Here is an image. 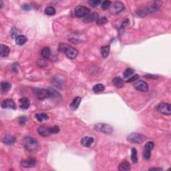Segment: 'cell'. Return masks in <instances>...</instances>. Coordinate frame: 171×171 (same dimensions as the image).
Returning <instances> with one entry per match:
<instances>
[{
	"mask_svg": "<svg viewBox=\"0 0 171 171\" xmlns=\"http://www.w3.org/2000/svg\"><path fill=\"white\" fill-rule=\"evenodd\" d=\"M157 110L164 115L170 116L171 114V105L168 103H160L157 106Z\"/></svg>",
	"mask_w": 171,
	"mask_h": 171,
	"instance_id": "8992f818",
	"label": "cell"
},
{
	"mask_svg": "<svg viewBox=\"0 0 171 171\" xmlns=\"http://www.w3.org/2000/svg\"><path fill=\"white\" fill-rule=\"evenodd\" d=\"M38 131L39 135L42 137H47L52 134V127H49V126L46 125L40 126L38 128Z\"/></svg>",
	"mask_w": 171,
	"mask_h": 171,
	"instance_id": "9c48e42d",
	"label": "cell"
},
{
	"mask_svg": "<svg viewBox=\"0 0 171 171\" xmlns=\"http://www.w3.org/2000/svg\"><path fill=\"white\" fill-rule=\"evenodd\" d=\"M110 46H102L101 48V54H102V57L104 58H106L110 54Z\"/></svg>",
	"mask_w": 171,
	"mask_h": 171,
	"instance_id": "484cf974",
	"label": "cell"
},
{
	"mask_svg": "<svg viewBox=\"0 0 171 171\" xmlns=\"http://www.w3.org/2000/svg\"><path fill=\"white\" fill-rule=\"evenodd\" d=\"M118 170H131V164L128 162L124 161L120 163L118 166Z\"/></svg>",
	"mask_w": 171,
	"mask_h": 171,
	"instance_id": "d4e9b609",
	"label": "cell"
},
{
	"mask_svg": "<svg viewBox=\"0 0 171 171\" xmlns=\"http://www.w3.org/2000/svg\"><path fill=\"white\" fill-rule=\"evenodd\" d=\"M24 146L26 150L28 152H34L39 148L38 142L36 139L31 137H26L24 139Z\"/></svg>",
	"mask_w": 171,
	"mask_h": 171,
	"instance_id": "7a4b0ae2",
	"label": "cell"
},
{
	"mask_svg": "<svg viewBox=\"0 0 171 171\" xmlns=\"http://www.w3.org/2000/svg\"><path fill=\"white\" fill-rule=\"evenodd\" d=\"M81 100H82V98L80 97H76V98L74 99L72 102L71 103L70 106L71 109L72 110H76V109H78L80 104Z\"/></svg>",
	"mask_w": 171,
	"mask_h": 171,
	"instance_id": "d6986e66",
	"label": "cell"
},
{
	"mask_svg": "<svg viewBox=\"0 0 171 171\" xmlns=\"http://www.w3.org/2000/svg\"><path fill=\"white\" fill-rule=\"evenodd\" d=\"M27 121V118L25 116H21V117H19V123L21 124V125H24V124L26 123Z\"/></svg>",
	"mask_w": 171,
	"mask_h": 171,
	"instance_id": "8d00e7d4",
	"label": "cell"
},
{
	"mask_svg": "<svg viewBox=\"0 0 171 171\" xmlns=\"http://www.w3.org/2000/svg\"><path fill=\"white\" fill-rule=\"evenodd\" d=\"M60 131V127L58 126H54L53 127H52V134H58L59 133Z\"/></svg>",
	"mask_w": 171,
	"mask_h": 171,
	"instance_id": "d590c367",
	"label": "cell"
},
{
	"mask_svg": "<svg viewBox=\"0 0 171 171\" xmlns=\"http://www.w3.org/2000/svg\"><path fill=\"white\" fill-rule=\"evenodd\" d=\"M112 82H113L114 85H115L116 88H121L124 87V82L123 80H122V78H121L120 77L114 78L113 79V80H112Z\"/></svg>",
	"mask_w": 171,
	"mask_h": 171,
	"instance_id": "ffe728a7",
	"label": "cell"
},
{
	"mask_svg": "<svg viewBox=\"0 0 171 171\" xmlns=\"http://www.w3.org/2000/svg\"><path fill=\"white\" fill-rule=\"evenodd\" d=\"M41 56L44 58L48 59V58H50V56H51V50L48 47L44 48L42 50V51H41Z\"/></svg>",
	"mask_w": 171,
	"mask_h": 171,
	"instance_id": "cb8c5ba5",
	"label": "cell"
},
{
	"mask_svg": "<svg viewBox=\"0 0 171 171\" xmlns=\"http://www.w3.org/2000/svg\"><path fill=\"white\" fill-rule=\"evenodd\" d=\"M58 50L62 52H64L66 55L67 57L71 60L75 59L77 57L78 54V52L76 49H75L72 46L66 44H63V43H60V44Z\"/></svg>",
	"mask_w": 171,
	"mask_h": 171,
	"instance_id": "6da1fadb",
	"label": "cell"
},
{
	"mask_svg": "<svg viewBox=\"0 0 171 171\" xmlns=\"http://www.w3.org/2000/svg\"><path fill=\"white\" fill-rule=\"evenodd\" d=\"M90 9L87 7L82 6V5H79L76 7L74 10L75 15L78 17H83L88 15L90 13Z\"/></svg>",
	"mask_w": 171,
	"mask_h": 171,
	"instance_id": "52a82bcc",
	"label": "cell"
},
{
	"mask_svg": "<svg viewBox=\"0 0 171 171\" xmlns=\"http://www.w3.org/2000/svg\"><path fill=\"white\" fill-rule=\"evenodd\" d=\"M146 139V137L144 135L140 133H131L128 135L127 140L128 142L133 144H142Z\"/></svg>",
	"mask_w": 171,
	"mask_h": 171,
	"instance_id": "3957f363",
	"label": "cell"
},
{
	"mask_svg": "<svg viewBox=\"0 0 171 171\" xmlns=\"http://www.w3.org/2000/svg\"><path fill=\"white\" fill-rule=\"evenodd\" d=\"M34 93L35 96L39 100H45L46 98H50V94L48 90L42 88H34Z\"/></svg>",
	"mask_w": 171,
	"mask_h": 171,
	"instance_id": "5b68a950",
	"label": "cell"
},
{
	"mask_svg": "<svg viewBox=\"0 0 171 171\" xmlns=\"http://www.w3.org/2000/svg\"><path fill=\"white\" fill-rule=\"evenodd\" d=\"M19 106L21 109L27 110L30 106V101L28 98H22L19 100Z\"/></svg>",
	"mask_w": 171,
	"mask_h": 171,
	"instance_id": "e0dca14e",
	"label": "cell"
},
{
	"mask_svg": "<svg viewBox=\"0 0 171 171\" xmlns=\"http://www.w3.org/2000/svg\"><path fill=\"white\" fill-rule=\"evenodd\" d=\"M49 91L50 94V98L52 99H54V100H59L61 98V95L60 94L59 92H58L57 91L54 90L52 88H49L48 89Z\"/></svg>",
	"mask_w": 171,
	"mask_h": 171,
	"instance_id": "7402d4cb",
	"label": "cell"
},
{
	"mask_svg": "<svg viewBox=\"0 0 171 171\" xmlns=\"http://www.w3.org/2000/svg\"><path fill=\"white\" fill-rule=\"evenodd\" d=\"M95 131L102 133L104 134L110 135L113 132V128L109 124H106L104 123H98L94 126Z\"/></svg>",
	"mask_w": 171,
	"mask_h": 171,
	"instance_id": "277c9868",
	"label": "cell"
},
{
	"mask_svg": "<svg viewBox=\"0 0 171 171\" xmlns=\"http://www.w3.org/2000/svg\"><path fill=\"white\" fill-rule=\"evenodd\" d=\"M154 144L153 142H148L144 146V152H143V157L146 160H148L150 158L151 151L154 148Z\"/></svg>",
	"mask_w": 171,
	"mask_h": 171,
	"instance_id": "ba28073f",
	"label": "cell"
},
{
	"mask_svg": "<svg viewBox=\"0 0 171 171\" xmlns=\"http://www.w3.org/2000/svg\"><path fill=\"white\" fill-rule=\"evenodd\" d=\"M98 19V13L96 12H93L91 14H88L86 15L84 18L83 21L84 23H90L93 22V21H96Z\"/></svg>",
	"mask_w": 171,
	"mask_h": 171,
	"instance_id": "5bb4252c",
	"label": "cell"
},
{
	"mask_svg": "<svg viewBox=\"0 0 171 171\" xmlns=\"http://www.w3.org/2000/svg\"><path fill=\"white\" fill-rule=\"evenodd\" d=\"M9 52H10V49L8 46L3 45V44L0 46V56L1 57H7L9 56Z\"/></svg>",
	"mask_w": 171,
	"mask_h": 171,
	"instance_id": "ac0fdd59",
	"label": "cell"
},
{
	"mask_svg": "<svg viewBox=\"0 0 171 171\" xmlns=\"http://www.w3.org/2000/svg\"><path fill=\"white\" fill-rule=\"evenodd\" d=\"M94 138L90 137H84L81 140V144L84 147H90L92 143L94 142Z\"/></svg>",
	"mask_w": 171,
	"mask_h": 171,
	"instance_id": "2e32d148",
	"label": "cell"
},
{
	"mask_svg": "<svg viewBox=\"0 0 171 171\" xmlns=\"http://www.w3.org/2000/svg\"><path fill=\"white\" fill-rule=\"evenodd\" d=\"M23 9L26 11H28L30 9V7L28 5H24V6H23Z\"/></svg>",
	"mask_w": 171,
	"mask_h": 171,
	"instance_id": "74e56055",
	"label": "cell"
},
{
	"mask_svg": "<svg viewBox=\"0 0 171 171\" xmlns=\"http://www.w3.org/2000/svg\"><path fill=\"white\" fill-rule=\"evenodd\" d=\"M107 22H108V19H107L105 17H101V18L98 19V20L96 21L97 24L99 25V26H102V25H104Z\"/></svg>",
	"mask_w": 171,
	"mask_h": 171,
	"instance_id": "d6a6232c",
	"label": "cell"
},
{
	"mask_svg": "<svg viewBox=\"0 0 171 171\" xmlns=\"http://www.w3.org/2000/svg\"><path fill=\"white\" fill-rule=\"evenodd\" d=\"M45 13L48 15H54L56 13V9L54 7L48 6L45 9Z\"/></svg>",
	"mask_w": 171,
	"mask_h": 171,
	"instance_id": "f546056e",
	"label": "cell"
},
{
	"mask_svg": "<svg viewBox=\"0 0 171 171\" xmlns=\"http://www.w3.org/2000/svg\"><path fill=\"white\" fill-rule=\"evenodd\" d=\"M100 3H101V1H100V0H91V1H89L90 5L93 7H97Z\"/></svg>",
	"mask_w": 171,
	"mask_h": 171,
	"instance_id": "836d02e7",
	"label": "cell"
},
{
	"mask_svg": "<svg viewBox=\"0 0 171 171\" xmlns=\"http://www.w3.org/2000/svg\"><path fill=\"white\" fill-rule=\"evenodd\" d=\"M139 79V75L138 74H135L133 75V76H131L130 78H128V80L126 81V82H133L137 81V80Z\"/></svg>",
	"mask_w": 171,
	"mask_h": 171,
	"instance_id": "e575fe53",
	"label": "cell"
},
{
	"mask_svg": "<svg viewBox=\"0 0 171 171\" xmlns=\"http://www.w3.org/2000/svg\"><path fill=\"white\" fill-rule=\"evenodd\" d=\"M135 88L141 92H147L148 90V85L146 82L139 80L135 84Z\"/></svg>",
	"mask_w": 171,
	"mask_h": 171,
	"instance_id": "8fae6325",
	"label": "cell"
},
{
	"mask_svg": "<svg viewBox=\"0 0 171 171\" xmlns=\"http://www.w3.org/2000/svg\"><path fill=\"white\" fill-rule=\"evenodd\" d=\"M149 170H162V168H149Z\"/></svg>",
	"mask_w": 171,
	"mask_h": 171,
	"instance_id": "f35d334b",
	"label": "cell"
},
{
	"mask_svg": "<svg viewBox=\"0 0 171 171\" xmlns=\"http://www.w3.org/2000/svg\"><path fill=\"white\" fill-rule=\"evenodd\" d=\"M105 90V86L102 84H96L94 85L93 87L92 90L94 93H100L102 92L103 91H104Z\"/></svg>",
	"mask_w": 171,
	"mask_h": 171,
	"instance_id": "4316f807",
	"label": "cell"
},
{
	"mask_svg": "<svg viewBox=\"0 0 171 171\" xmlns=\"http://www.w3.org/2000/svg\"><path fill=\"white\" fill-rule=\"evenodd\" d=\"M135 73V70L132 68H127L125 70V71L124 72V76L125 78H128L131 76V75H133Z\"/></svg>",
	"mask_w": 171,
	"mask_h": 171,
	"instance_id": "1f68e13d",
	"label": "cell"
},
{
	"mask_svg": "<svg viewBox=\"0 0 171 171\" xmlns=\"http://www.w3.org/2000/svg\"><path fill=\"white\" fill-rule=\"evenodd\" d=\"M36 164V160L34 158H29L26 160H23L21 162V166L24 168H32Z\"/></svg>",
	"mask_w": 171,
	"mask_h": 171,
	"instance_id": "4fadbf2b",
	"label": "cell"
},
{
	"mask_svg": "<svg viewBox=\"0 0 171 171\" xmlns=\"http://www.w3.org/2000/svg\"><path fill=\"white\" fill-rule=\"evenodd\" d=\"M27 41H28V38L24 35H19L15 38V42L19 46L24 45V44H26Z\"/></svg>",
	"mask_w": 171,
	"mask_h": 171,
	"instance_id": "44dd1931",
	"label": "cell"
},
{
	"mask_svg": "<svg viewBox=\"0 0 171 171\" xmlns=\"http://www.w3.org/2000/svg\"><path fill=\"white\" fill-rule=\"evenodd\" d=\"M35 117H36V119L40 122H42V121H44V120H47L49 119V117H48L47 114L44 113L36 114V115H35Z\"/></svg>",
	"mask_w": 171,
	"mask_h": 171,
	"instance_id": "83f0119b",
	"label": "cell"
},
{
	"mask_svg": "<svg viewBox=\"0 0 171 171\" xmlns=\"http://www.w3.org/2000/svg\"><path fill=\"white\" fill-rule=\"evenodd\" d=\"M112 5V2L110 1H108V0H106V1H104L102 3V8L104 10H107L108 9H109L110 6Z\"/></svg>",
	"mask_w": 171,
	"mask_h": 171,
	"instance_id": "4dcf8cb0",
	"label": "cell"
},
{
	"mask_svg": "<svg viewBox=\"0 0 171 171\" xmlns=\"http://www.w3.org/2000/svg\"><path fill=\"white\" fill-rule=\"evenodd\" d=\"M0 87H1V93H5L10 90V89L11 88V84L7 82H2L1 83V86Z\"/></svg>",
	"mask_w": 171,
	"mask_h": 171,
	"instance_id": "603a6c76",
	"label": "cell"
},
{
	"mask_svg": "<svg viewBox=\"0 0 171 171\" xmlns=\"http://www.w3.org/2000/svg\"><path fill=\"white\" fill-rule=\"evenodd\" d=\"M1 107L3 108H11V109H16V105L12 99H5L1 102Z\"/></svg>",
	"mask_w": 171,
	"mask_h": 171,
	"instance_id": "7c38bea8",
	"label": "cell"
},
{
	"mask_svg": "<svg viewBox=\"0 0 171 171\" xmlns=\"http://www.w3.org/2000/svg\"><path fill=\"white\" fill-rule=\"evenodd\" d=\"M131 160L134 164L138 162V156H137V150L135 148H133L131 150Z\"/></svg>",
	"mask_w": 171,
	"mask_h": 171,
	"instance_id": "f1b7e54d",
	"label": "cell"
},
{
	"mask_svg": "<svg viewBox=\"0 0 171 171\" xmlns=\"http://www.w3.org/2000/svg\"><path fill=\"white\" fill-rule=\"evenodd\" d=\"M16 141V138L10 135H5L3 137L2 142L5 144L12 145Z\"/></svg>",
	"mask_w": 171,
	"mask_h": 171,
	"instance_id": "9a60e30c",
	"label": "cell"
},
{
	"mask_svg": "<svg viewBox=\"0 0 171 171\" xmlns=\"http://www.w3.org/2000/svg\"><path fill=\"white\" fill-rule=\"evenodd\" d=\"M124 9V5L123 3L120 1H116L112 5L110 11L113 14H118L120 12H122Z\"/></svg>",
	"mask_w": 171,
	"mask_h": 171,
	"instance_id": "30bf717a",
	"label": "cell"
}]
</instances>
